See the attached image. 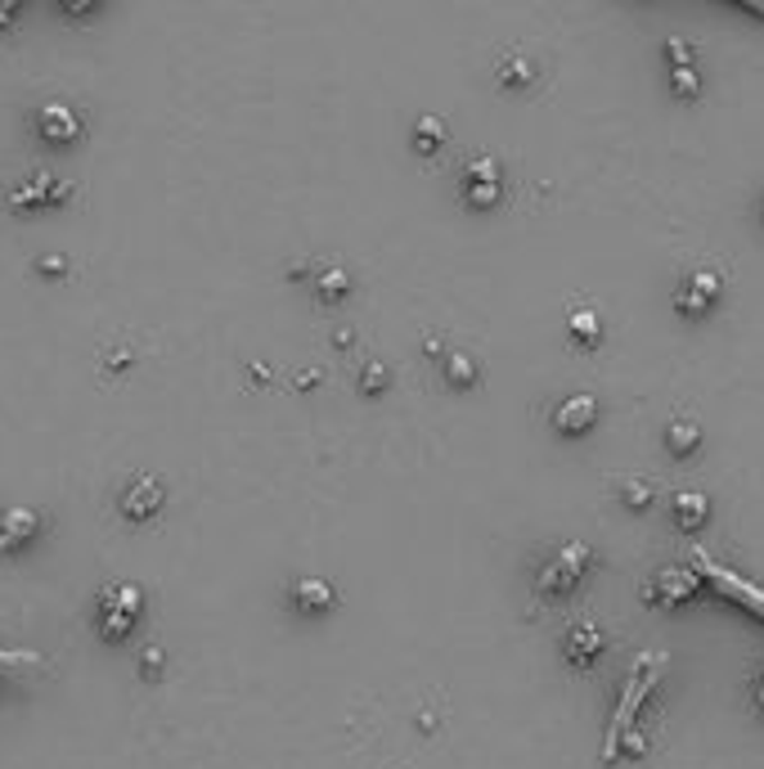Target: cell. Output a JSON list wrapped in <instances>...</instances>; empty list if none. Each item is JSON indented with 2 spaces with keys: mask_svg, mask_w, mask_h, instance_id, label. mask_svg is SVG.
I'll use <instances>...</instances> for the list:
<instances>
[{
  "mask_svg": "<svg viewBox=\"0 0 764 769\" xmlns=\"http://www.w3.org/2000/svg\"><path fill=\"white\" fill-rule=\"evenodd\" d=\"M562 648H566V661L571 666H589L603 648H607V639H603V631H598V621H589V616H581L576 626L566 631V639H562Z\"/></svg>",
  "mask_w": 764,
  "mask_h": 769,
  "instance_id": "9",
  "label": "cell"
},
{
  "mask_svg": "<svg viewBox=\"0 0 764 769\" xmlns=\"http://www.w3.org/2000/svg\"><path fill=\"white\" fill-rule=\"evenodd\" d=\"M701 590V571L697 567H661L652 581L643 586V599L656 608H679Z\"/></svg>",
  "mask_w": 764,
  "mask_h": 769,
  "instance_id": "6",
  "label": "cell"
},
{
  "mask_svg": "<svg viewBox=\"0 0 764 769\" xmlns=\"http://www.w3.org/2000/svg\"><path fill=\"white\" fill-rule=\"evenodd\" d=\"M59 199H68V185L55 180L50 171H36V176H27L23 185L10 189L14 208H45V203H59Z\"/></svg>",
  "mask_w": 764,
  "mask_h": 769,
  "instance_id": "8",
  "label": "cell"
},
{
  "mask_svg": "<svg viewBox=\"0 0 764 769\" xmlns=\"http://www.w3.org/2000/svg\"><path fill=\"white\" fill-rule=\"evenodd\" d=\"M620 495H626L630 509H648V504H652V487H648V482H634V477H626V482H620Z\"/></svg>",
  "mask_w": 764,
  "mask_h": 769,
  "instance_id": "23",
  "label": "cell"
},
{
  "mask_svg": "<svg viewBox=\"0 0 764 769\" xmlns=\"http://www.w3.org/2000/svg\"><path fill=\"white\" fill-rule=\"evenodd\" d=\"M36 666H45V657L32 648H0V676H19V670H36Z\"/></svg>",
  "mask_w": 764,
  "mask_h": 769,
  "instance_id": "20",
  "label": "cell"
},
{
  "mask_svg": "<svg viewBox=\"0 0 764 769\" xmlns=\"http://www.w3.org/2000/svg\"><path fill=\"white\" fill-rule=\"evenodd\" d=\"M755 706H760V711H764V676H760V680H755Z\"/></svg>",
  "mask_w": 764,
  "mask_h": 769,
  "instance_id": "26",
  "label": "cell"
},
{
  "mask_svg": "<svg viewBox=\"0 0 764 769\" xmlns=\"http://www.w3.org/2000/svg\"><path fill=\"white\" fill-rule=\"evenodd\" d=\"M315 288H319V298H328V302H338L347 288H351V279H347V270H324L319 279H315Z\"/></svg>",
  "mask_w": 764,
  "mask_h": 769,
  "instance_id": "22",
  "label": "cell"
},
{
  "mask_svg": "<svg viewBox=\"0 0 764 769\" xmlns=\"http://www.w3.org/2000/svg\"><path fill=\"white\" fill-rule=\"evenodd\" d=\"M463 199L476 212H491V208L504 203V167H499V158L482 154V158L468 163V171H463Z\"/></svg>",
  "mask_w": 764,
  "mask_h": 769,
  "instance_id": "4",
  "label": "cell"
},
{
  "mask_svg": "<svg viewBox=\"0 0 764 769\" xmlns=\"http://www.w3.org/2000/svg\"><path fill=\"white\" fill-rule=\"evenodd\" d=\"M293 603H297V612H328L333 603H338V594H333V586L328 581H319V576H302V581L293 586Z\"/></svg>",
  "mask_w": 764,
  "mask_h": 769,
  "instance_id": "14",
  "label": "cell"
},
{
  "mask_svg": "<svg viewBox=\"0 0 764 769\" xmlns=\"http://www.w3.org/2000/svg\"><path fill=\"white\" fill-rule=\"evenodd\" d=\"M36 131L50 140V144H72V140L81 135V118H77V109H68V104H45V109L36 113Z\"/></svg>",
  "mask_w": 764,
  "mask_h": 769,
  "instance_id": "11",
  "label": "cell"
},
{
  "mask_svg": "<svg viewBox=\"0 0 764 769\" xmlns=\"http://www.w3.org/2000/svg\"><path fill=\"white\" fill-rule=\"evenodd\" d=\"M671 77H675V94H697V73H693V64H675Z\"/></svg>",
  "mask_w": 764,
  "mask_h": 769,
  "instance_id": "25",
  "label": "cell"
},
{
  "mask_svg": "<svg viewBox=\"0 0 764 769\" xmlns=\"http://www.w3.org/2000/svg\"><path fill=\"white\" fill-rule=\"evenodd\" d=\"M446 144V122L441 118H418V126H414V149L418 154H437Z\"/></svg>",
  "mask_w": 764,
  "mask_h": 769,
  "instance_id": "19",
  "label": "cell"
},
{
  "mask_svg": "<svg viewBox=\"0 0 764 769\" xmlns=\"http://www.w3.org/2000/svg\"><path fill=\"white\" fill-rule=\"evenodd\" d=\"M499 81H504V86H527V81H536V59H531V55H504V59H499Z\"/></svg>",
  "mask_w": 764,
  "mask_h": 769,
  "instance_id": "18",
  "label": "cell"
},
{
  "mask_svg": "<svg viewBox=\"0 0 764 769\" xmlns=\"http://www.w3.org/2000/svg\"><path fill=\"white\" fill-rule=\"evenodd\" d=\"M36 532H41V517L32 509H5V513H0V554L23 549Z\"/></svg>",
  "mask_w": 764,
  "mask_h": 769,
  "instance_id": "12",
  "label": "cell"
},
{
  "mask_svg": "<svg viewBox=\"0 0 764 769\" xmlns=\"http://www.w3.org/2000/svg\"><path fill=\"white\" fill-rule=\"evenodd\" d=\"M720 298H724V279L715 275L710 266L688 270V275L679 279V288H675V307H679L684 315H710L715 307H720Z\"/></svg>",
  "mask_w": 764,
  "mask_h": 769,
  "instance_id": "5",
  "label": "cell"
},
{
  "mask_svg": "<svg viewBox=\"0 0 764 769\" xmlns=\"http://www.w3.org/2000/svg\"><path fill=\"white\" fill-rule=\"evenodd\" d=\"M14 19V10H0V23H10Z\"/></svg>",
  "mask_w": 764,
  "mask_h": 769,
  "instance_id": "27",
  "label": "cell"
},
{
  "mask_svg": "<svg viewBox=\"0 0 764 769\" xmlns=\"http://www.w3.org/2000/svg\"><path fill=\"white\" fill-rule=\"evenodd\" d=\"M665 666V653H643L634 666H630V676H626V689H620V702H616V711H611V725H607V743H603V760H616V743L630 734V725H634V715H639V706H643V698L652 693V684H656V670Z\"/></svg>",
  "mask_w": 764,
  "mask_h": 769,
  "instance_id": "1",
  "label": "cell"
},
{
  "mask_svg": "<svg viewBox=\"0 0 764 769\" xmlns=\"http://www.w3.org/2000/svg\"><path fill=\"white\" fill-rule=\"evenodd\" d=\"M476 374H482V369H476L472 356H446V382H450V388H472Z\"/></svg>",
  "mask_w": 764,
  "mask_h": 769,
  "instance_id": "21",
  "label": "cell"
},
{
  "mask_svg": "<svg viewBox=\"0 0 764 769\" xmlns=\"http://www.w3.org/2000/svg\"><path fill=\"white\" fill-rule=\"evenodd\" d=\"M671 513H675V522H679V532H701L706 517H710V500H706L701 491H679V495L671 500Z\"/></svg>",
  "mask_w": 764,
  "mask_h": 769,
  "instance_id": "15",
  "label": "cell"
},
{
  "mask_svg": "<svg viewBox=\"0 0 764 769\" xmlns=\"http://www.w3.org/2000/svg\"><path fill=\"white\" fill-rule=\"evenodd\" d=\"M589 562H594V549H589L585 540L562 545V549L540 567V594H566V590H576Z\"/></svg>",
  "mask_w": 764,
  "mask_h": 769,
  "instance_id": "3",
  "label": "cell"
},
{
  "mask_svg": "<svg viewBox=\"0 0 764 769\" xmlns=\"http://www.w3.org/2000/svg\"><path fill=\"white\" fill-rule=\"evenodd\" d=\"M139 608H145V594H139L135 586H109L100 594V612H94V621H100V635L104 639H126L131 626L139 621Z\"/></svg>",
  "mask_w": 764,
  "mask_h": 769,
  "instance_id": "2",
  "label": "cell"
},
{
  "mask_svg": "<svg viewBox=\"0 0 764 769\" xmlns=\"http://www.w3.org/2000/svg\"><path fill=\"white\" fill-rule=\"evenodd\" d=\"M751 14H764V5H751Z\"/></svg>",
  "mask_w": 764,
  "mask_h": 769,
  "instance_id": "28",
  "label": "cell"
},
{
  "mask_svg": "<svg viewBox=\"0 0 764 769\" xmlns=\"http://www.w3.org/2000/svg\"><path fill=\"white\" fill-rule=\"evenodd\" d=\"M387 378H392V374H387V365L369 360V365H364V374H360V388H364V392H382V388H387Z\"/></svg>",
  "mask_w": 764,
  "mask_h": 769,
  "instance_id": "24",
  "label": "cell"
},
{
  "mask_svg": "<svg viewBox=\"0 0 764 769\" xmlns=\"http://www.w3.org/2000/svg\"><path fill=\"white\" fill-rule=\"evenodd\" d=\"M566 328H571V338L576 343H585V347H594L598 338H603V320H598V311H589V307H576L566 315Z\"/></svg>",
  "mask_w": 764,
  "mask_h": 769,
  "instance_id": "17",
  "label": "cell"
},
{
  "mask_svg": "<svg viewBox=\"0 0 764 769\" xmlns=\"http://www.w3.org/2000/svg\"><path fill=\"white\" fill-rule=\"evenodd\" d=\"M697 562H701V571L706 576H715V581H720V590H729L733 599H742L746 608H764V590H755V586H746V581H738V571H729V567H720V562H710L706 554H697Z\"/></svg>",
  "mask_w": 764,
  "mask_h": 769,
  "instance_id": "13",
  "label": "cell"
},
{
  "mask_svg": "<svg viewBox=\"0 0 764 769\" xmlns=\"http://www.w3.org/2000/svg\"><path fill=\"white\" fill-rule=\"evenodd\" d=\"M665 446H671V455H693L697 446H701V427L693 423V419H675L671 427H665Z\"/></svg>",
  "mask_w": 764,
  "mask_h": 769,
  "instance_id": "16",
  "label": "cell"
},
{
  "mask_svg": "<svg viewBox=\"0 0 764 769\" xmlns=\"http://www.w3.org/2000/svg\"><path fill=\"white\" fill-rule=\"evenodd\" d=\"M598 423V401L589 392L581 397H562L558 410H553V427L562 432V437H581V432H589Z\"/></svg>",
  "mask_w": 764,
  "mask_h": 769,
  "instance_id": "7",
  "label": "cell"
},
{
  "mask_svg": "<svg viewBox=\"0 0 764 769\" xmlns=\"http://www.w3.org/2000/svg\"><path fill=\"white\" fill-rule=\"evenodd\" d=\"M162 482L158 477H135V482L122 491V513L126 517H135V522H145V517H154L158 509H162Z\"/></svg>",
  "mask_w": 764,
  "mask_h": 769,
  "instance_id": "10",
  "label": "cell"
}]
</instances>
